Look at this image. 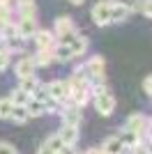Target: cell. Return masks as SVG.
Returning a JSON list of instances; mask_svg holds the SVG:
<instances>
[{
  "label": "cell",
  "instance_id": "obj_1",
  "mask_svg": "<svg viewBox=\"0 0 152 154\" xmlns=\"http://www.w3.org/2000/svg\"><path fill=\"white\" fill-rule=\"evenodd\" d=\"M95 108L99 115L108 117V115H113V110H115V99L113 94L108 92L106 85H95Z\"/></svg>",
  "mask_w": 152,
  "mask_h": 154
},
{
  "label": "cell",
  "instance_id": "obj_2",
  "mask_svg": "<svg viewBox=\"0 0 152 154\" xmlns=\"http://www.w3.org/2000/svg\"><path fill=\"white\" fill-rule=\"evenodd\" d=\"M53 35L60 39V44H69L71 39L78 35L74 26V19L71 16H58L55 19V26H53Z\"/></svg>",
  "mask_w": 152,
  "mask_h": 154
},
{
  "label": "cell",
  "instance_id": "obj_3",
  "mask_svg": "<svg viewBox=\"0 0 152 154\" xmlns=\"http://www.w3.org/2000/svg\"><path fill=\"white\" fill-rule=\"evenodd\" d=\"M125 129L134 131L136 136L150 134V117H147V115H143V113H134V115H129V117H127Z\"/></svg>",
  "mask_w": 152,
  "mask_h": 154
},
{
  "label": "cell",
  "instance_id": "obj_4",
  "mask_svg": "<svg viewBox=\"0 0 152 154\" xmlns=\"http://www.w3.org/2000/svg\"><path fill=\"white\" fill-rule=\"evenodd\" d=\"M46 92H49V97L58 103L69 101V85H67V81H51V83L46 85Z\"/></svg>",
  "mask_w": 152,
  "mask_h": 154
},
{
  "label": "cell",
  "instance_id": "obj_5",
  "mask_svg": "<svg viewBox=\"0 0 152 154\" xmlns=\"http://www.w3.org/2000/svg\"><path fill=\"white\" fill-rule=\"evenodd\" d=\"M14 28H16V35H19L21 39L35 37V32L39 30L37 19H35V16H21V19H19V23H16Z\"/></svg>",
  "mask_w": 152,
  "mask_h": 154
},
{
  "label": "cell",
  "instance_id": "obj_6",
  "mask_svg": "<svg viewBox=\"0 0 152 154\" xmlns=\"http://www.w3.org/2000/svg\"><path fill=\"white\" fill-rule=\"evenodd\" d=\"M92 21H95L99 28L111 23V2H108V0H101V2H97V5L92 7Z\"/></svg>",
  "mask_w": 152,
  "mask_h": 154
},
{
  "label": "cell",
  "instance_id": "obj_7",
  "mask_svg": "<svg viewBox=\"0 0 152 154\" xmlns=\"http://www.w3.org/2000/svg\"><path fill=\"white\" fill-rule=\"evenodd\" d=\"M81 106H76V103H67L62 108V124H71V127H81Z\"/></svg>",
  "mask_w": 152,
  "mask_h": 154
},
{
  "label": "cell",
  "instance_id": "obj_8",
  "mask_svg": "<svg viewBox=\"0 0 152 154\" xmlns=\"http://www.w3.org/2000/svg\"><path fill=\"white\" fill-rule=\"evenodd\" d=\"M35 44H37V51H51L55 46V35L51 30H37L35 32Z\"/></svg>",
  "mask_w": 152,
  "mask_h": 154
},
{
  "label": "cell",
  "instance_id": "obj_9",
  "mask_svg": "<svg viewBox=\"0 0 152 154\" xmlns=\"http://www.w3.org/2000/svg\"><path fill=\"white\" fill-rule=\"evenodd\" d=\"M58 138L62 140V145H67V147H74L76 140H78V127L62 124V127H60V131H58Z\"/></svg>",
  "mask_w": 152,
  "mask_h": 154
},
{
  "label": "cell",
  "instance_id": "obj_10",
  "mask_svg": "<svg viewBox=\"0 0 152 154\" xmlns=\"http://www.w3.org/2000/svg\"><path fill=\"white\" fill-rule=\"evenodd\" d=\"M14 74H16V78H25V76H35V64H32L30 55H28V58H21L19 62L14 64Z\"/></svg>",
  "mask_w": 152,
  "mask_h": 154
},
{
  "label": "cell",
  "instance_id": "obj_11",
  "mask_svg": "<svg viewBox=\"0 0 152 154\" xmlns=\"http://www.w3.org/2000/svg\"><path fill=\"white\" fill-rule=\"evenodd\" d=\"M51 58L55 62H69V60H74V53H71V48L67 44H58L51 48Z\"/></svg>",
  "mask_w": 152,
  "mask_h": 154
},
{
  "label": "cell",
  "instance_id": "obj_12",
  "mask_svg": "<svg viewBox=\"0 0 152 154\" xmlns=\"http://www.w3.org/2000/svg\"><path fill=\"white\" fill-rule=\"evenodd\" d=\"M67 46L71 48L74 58H78V55H85V51H88V46H90V42H88V37H83V35H76V37L71 39Z\"/></svg>",
  "mask_w": 152,
  "mask_h": 154
},
{
  "label": "cell",
  "instance_id": "obj_13",
  "mask_svg": "<svg viewBox=\"0 0 152 154\" xmlns=\"http://www.w3.org/2000/svg\"><path fill=\"white\" fill-rule=\"evenodd\" d=\"M122 147H125V145L120 143V138H118V136H111V138H106V140H104L101 152H104V154H120Z\"/></svg>",
  "mask_w": 152,
  "mask_h": 154
},
{
  "label": "cell",
  "instance_id": "obj_14",
  "mask_svg": "<svg viewBox=\"0 0 152 154\" xmlns=\"http://www.w3.org/2000/svg\"><path fill=\"white\" fill-rule=\"evenodd\" d=\"M7 99H9L14 106H25V103L32 99V94H30V92H25V90H21V88H16V90H12V94L7 97Z\"/></svg>",
  "mask_w": 152,
  "mask_h": 154
},
{
  "label": "cell",
  "instance_id": "obj_15",
  "mask_svg": "<svg viewBox=\"0 0 152 154\" xmlns=\"http://www.w3.org/2000/svg\"><path fill=\"white\" fill-rule=\"evenodd\" d=\"M9 120L16 124H25L28 120H30V115H28V110H25V106H12V113H9Z\"/></svg>",
  "mask_w": 152,
  "mask_h": 154
},
{
  "label": "cell",
  "instance_id": "obj_16",
  "mask_svg": "<svg viewBox=\"0 0 152 154\" xmlns=\"http://www.w3.org/2000/svg\"><path fill=\"white\" fill-rule=\"evenodd\" d=\"M32 64H35V69L37 67H49L51 62H53V58H51V51H37L35 55H30Z\"/></svg>",
  "mask_w": 152,
  "mask_h": 154
},
{
  "label": "cell",
  "instance_id": "obj_17",
  "mask_svg": "<svg viewBox=\"0 0 152 154\" xmlns=\"http://www.w3.org/2000/svg\"><path fill=\"white\" fill-rule=\"evenodd\" d=\"M25 110H28V115L30 117H39L46 113V106L42 101H37V99H30V101L25 103Z\"/></svg>",
  "mask_w": 152,
  "mask_h": 154
},
{
  "label": "cell",
  "instance_id": "obj_18",
  "mask_svg": "<svg viewBox=\"0 0 152 154\" xmlns=\"http://www.w3.org/2000/svg\"><path fill=\"white\" fill-rule=\"evenodd\" d=\"M129 9H125V7L120 5H111V23H122V21H127V16H129Z\"/></svg>",
  "mask_w": 152,
  "mask_h": 154
},
{
  "label": "cell",
  "instance_id": "obj_19",
  "mask_svg": "<svg viewBox=\"0 0 152 154\" xmlns=\"http://www.w3.org/2000/svg\"><path fill=\"white\" fill-rule=\"evenodd\" d=\"M19 81H21L19 88H21V90H25V92H30V94L37 90L39 85H42V83L37 81V76H25V78H19Z\"/></svg>",
  "mask_w": 152,
  "mask_h": 154
},
{
  "label": "cell",
  "instance_id": "obj_20",
  "mask_svg": "<svg viewBox=\"0 0 152 154\" xmlns=\"http://www.w3.org/2000/svg\"><path fill=\"white\" fill-rule=\"evenodd\" d=\"M44 145H46V147H49V149H53V152H55V154H60V152H62V147H65V145H62V140L58 138V134L49 136V138H46V143H44Z\"/></svg>",
  "mask_w": 152,
  "mask_h": 154
},
{
  "label": "cell",
  "instance_id": "obj_21",
  "mask_svg": "<svg viewBox=\"0 0 152 154\" xmlns=\"http://www.w3.org/2000/svg\"><path fill=\"white\" fill-rule=\"evenodd\" d=\"M12 23V9H9V5H0V26L5 28Z\"/></svg>",
  "mask_w": 152,
  "mask_h": 154
},
{
  "label": "cell",
  "instance_id": "obj_22",
  "mask_svg": "<svg viewBox=\"0 0 152 154\" xmlns=\"http://www.w3.org/2000/svg\"><path fill=\"white\" fill-rule=\"evenodd\" d=\"M12 106L14 103L9 101V99H0V120H9V113H12Z\"/></svg>",
  "mask_w": 152,
  "mask_h": 154
},
{
  "label": "cell",
  "instance_id": "obj_23",
  "mask_svg": "<svg viewBox=\"0 0 152 154\" xmlns=\"http://www.w3.org/2000/svg\"><path fill=\"white\" fill-rule=\"evenodd\" d=\"M111 5H120L125 7V9H129V12H134V9H138V2L141 0H108Z\"/></svg>",
  "mask_w": 152,
  "mask_h": 154
},
{
  "label": "cell",
  "instance_id": "obj_24",
  "mask_svg": "<svg viewBox=\"0 0 152 154\" xmlns=\"http://www.w3.org/2000/svg\"><path fill=\"white\" fill-rule=\"evenodd\" d=\"M138 9L143 12L145 19H150V16H152V0H141V2H138Z\"/></svg>",
  "mask_w": 152,
  "mask_h": 154
},
{
  "label": "cell",
  "instance_id": "obj_25",
  "mask_svg": "<svg viewBox=\"0 0 152 154\" xmlns=\"http://www.w3.org/2000/svg\"><path fill=\"white\" fill-rule=\"evenodd\" d=\"M0 154H16V147L5 143V140H0Z\"/></svg>",
  "mask_w": 152,
  "mask_h": 154
},
{
  "label": "cell",
  "instance_id": "obj_26",
  "mask_svg": "<svg viewBox=\"0 0 152 154\" xmlns=\"http://www.w3.org/2000/svg\"><path fill=\"white\" fill-rule=\"evenodd\" d=\"M7 64H9V51H2L0 53V71L5 69Z\"/></svg>",
  "mask_w": 152,
  "mask_h": 154
},
{
  "label": "cell",
  "instance_id": "obj_27",
  "mask_svg": "<svg viewBox=\"0 0 152 154\" xmlns=\"http://www.w3.org/2000/svg\"><path fill=\"white\" fill-rule=\"evenodd\" d=\"M143 92H145V94H150V76L143 78Z\"/></svg>",
  "mask_w": 152,
  "mask_h": 154
},
{
  "label": "cell",
  "instance_id": "obj_28",
  "mask_svg": "<svg viewBox=\"0 0 152 154\" xmlns=\"http://www.w3.org/2000/svg\"><path fill=\"white\" fill-rule=\"evenodd\" d=\"M19 2V7H32L35 5V0H16Z\"/></svg>",
  "mask_w": 152,
  "mask_h": 154
},
{
  "label": "cell",
  "instance_id": "obj_29",
  "mask_svg": "<svg viewBox=\"0 0 152 154\" xmlns=\"http://www.w3.org/2000/svg\"><path fill=\"white\" fill-rule=\"evenodd\" d=\"M37 154H55V152H53V149H49L46 145H42V147L37 149Z\"/></svg>",
  "mask_w": 152,
  "mask_h": 154
},
{
  "label": "cell",
  "instance_id": "obj_30",
  "mask_svg": "<svg viewBox=\"0 0 152 154\" xmlns=\"http://www.w3.org/2000/svg\"><path fill=\"white\" fill-rule=\"evenodd\" d=\"M71 5H83V2H85V0H69Z\"/></svg>",
  "mask_w": 152,
  "mask_h": 154
},
{
  "label": "cell",
  "instance_id": "obj_31",
  "mask_svg": "<svg viewBox=\"0 0 152 154\" xmlns=\"http://www.w3.org/2000/svg\"><path fill=\"white\" fill-rule=\"evenodd\" d=\"M9 2H12V0H0V5H9Z\"/></svg>",
  "mask_w": 152,
  "mask_h": 154
},
{
  "label": "cell",
  "instance_id": "obj_32",
  "mask_svg": "<svg viewBox=\"0 0 152 154\" xmlns=\"http://www.w3.org/2000/svg\"><path fill=\"white\" fill-rule=\"evenodd\" d=\"M69 154H78V152H74V149H71V152H69Z\"/></svg>",
  "mask_w": 152,
  "mask_h": 154
},
{
  "label": "cell",
  "instance_id": "obj_33",
  "mask_svg": "<svg viewBox=\"0 0 152 154\" xmlns=\"http://www.w3.org/2000/svg\"><path fill=\"white\" fill-rule=\"evenodd\" d=\"M0 30H2V26H0Z\"/></svg>",
  "mask_w": 152,
  "mask_h": 154
}]
</instances>
